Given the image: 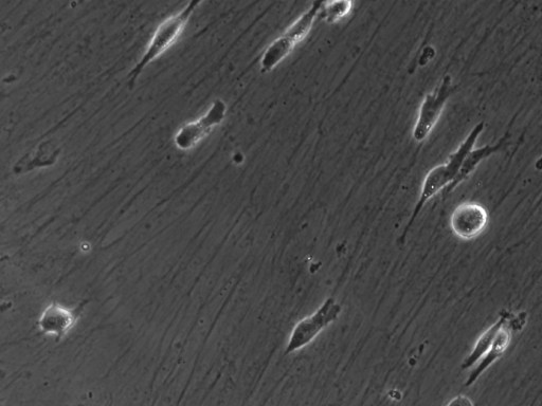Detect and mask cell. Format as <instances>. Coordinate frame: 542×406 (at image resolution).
Segmentation results:
<instances>
[{
	"instance_id": "cell-1",
	"label": "cell",
	"mask_w": 542,
	"mask_h": 406,
	"mask_svg": "<svg viewBox=\"0 0 542 406\" xmlns=\"http://www.w3.org/2000/svg\"><path fill=\"white\" fill-rule=\"evenodd\" d=\"M484 126V122L478 123L463 140L458 149L449 156L446 163L436 166V168L430 170L426 175L422 184L420 197L417 203H415L408 223L401 234V245L405 244L409 231L423 211L426 203L441 191H444V194L447 195L450 188L454 186L462 165L468 154L475 149L476 143L484 131Z\"/></svg>"
},
{
	"instance_id": "cell-2",
	"label": "cell",
	"mask_w": 542,
	"mask_h": 406,
	"mask_svg": "<svg viewBox=\"0 0 542 406\" xmlns=\"http://www.w3.org/2000/svg\"><path fill=\"white\" fill-rule=\"evenodd\" d=\"M201 2H191L182 11L170 16L162 22L154 32L151 41L143 53L139 63L130 73V85L134 86L140 73L160 55L170 49L185 30L191 15Z\"/></svg>"
},
{
	"instance_id": "cell-3",
	"label": "cell",
	"mask_w": 542,
	"mask_h": 406,
	"mask_svg": "<svg viewBox=\"0 0 542 406\" xmlns=\"http://www.w3.org/2000/svg\"><path fill=\"white\" fill-rule=\"evenodd\" d=\"M342 312V306L334 299L328 298L312 315L298 321L289 335L285 355H293L307 345L313 343L324 331L335 323Z\"/></svg>"
},
{
	"instance_id": "cell-4",
	"label": "cell",
	"mask_w": 542,
	"mask_h": 406,
	"mask_svg": "<svg viewBox=\"0 0 542 406\" xmlns=\"http://www.w3.org/2000/svg\"><path fill=\"white\" fill-rule=\"evenodd\" d=\"M321 8L322 3H314L286 29L280 38L269 45L261 59L262 72L266 73L276 68L309 35Z\"/></svg>"
},
{
	"instance_id": "cell-5",
	"label": "cell",
	"mask_w": 542,
	"mask_h": 406,
	"mask_svg": "<svg viewBox=\"0 0 542 406\" xmlns=\"http://www.w3.org/2000/svg\"><path fill=\"white\" fill-rule=\"evenodd\" d=\"M456 87L450 76H445L441 83L428 94L419 109L417 122L414 124L412 137L415 142H424L439 122L447 101L454 95Z\"/></svg>"
},
{
	"instance_id": "cell-6",
	"label": "cell",
	"mask_w": 542,
	"mask_h": 406,
	"mask_svg": "<svg viewBox=\"0 0 542 406\" xmlns=\"http://www.w3.org/2000/svg\"><path fill=\"white\" fill-rule=\"evenodd\" d=\"M227 113V105L222 100H215L208 112L200 119L180 127L175 136L178 149L188 151L204 140L215 126L221 124Z\"/></svg>"
},
{
	"instance_id": "cell-7",
	"label": "cell",
	"mask_w": 542,
	"mask_h": 406,
	"mask_svg": "<svg viewBox=\"0 0 542 406\" xmlns=\"http://www.w3.org/2000/svg\"><path fill=\"white\" fill-rule=\"evenodd\" d=\"M489 224V212L477 202H464L450 217V228L464 241L481 235Z\"/></svg>"
},
{
	"instance_id": "cell-8",
	"label": "cell",
	"mask_w": 542,
	"mask_h": 406,
	"mask_svg": "<svg viewBox=\"0 0 542 406\" xmlns=\"http://www.w3.org/2000/svg\"><path fill=\"white\" fill-rule=\"evenodd\" d=\"M78 322L76 313L62 304L52 303L45 307L39 319V328L45 336L65 338Z\"/></svg>"
},
{
	"instance_id": "cell-9",
	"label": "cell",
	"mask_w": 542,
	"mask_h": 406,
	"mask_svg": "<svg viewBox=\"0 0 542 406\" xmlns=\"http://www.w3.org/2000/svg\"><path fill=\"white\" fill-rule=\"evenodd\" d=\"M513 313L510 317V320L505 326L500 330L499 335L497 336L493 346L480 361L474 371L469 375L465 382V386H472L481 375L487 371L498 359H500L507 349L510 346L512 340V331L515 330L512 325Z\"/></svg>"
},
{
	"instance_id": "cell-10",
	"label": "cell",
	"mask_w": 542,
	"mask_h": 406,
	"mask_svg": "<svg viewBox=\"0 0 542 406\" xmlns=\"http://www.w3.org/2000/svg\"><path fill=\"white\" fill-rule=\"evenodd\" d=\"M509 136V134L504 135L496 144H486L479 147V149H474L471 153H469L462 165L461 171L456 182L454 183V186L450 188L447 195L457 189V187L460 186L463 181L469 178V176H471L477 170L478 166L485 159L490 158L492 155L500 152L503 149V146L507 144Z\"/></svg>"
},
{
	"instance_id": "cell-11",
	"label": "cell",
	"mask_w": 542,
	"mask_h": 406,
	"mask_svg": "<svg viewBox=\"0 0 542 406\" xmlns=\"http://www.w3.org/2000/svg\"><path fill=\"white\" fill-rule=\"evenodd\" d=\"M511 315L512 312L510 311H502L498 321L484 332L477 341L472 353L463 361L462 369H464V371L465 369L473 367L489 353L500 330L509 322Z\"/></svg>"
},
{
	"instance_id": "cell-12",
	"label": "cell",
	"mask_w": 542,
	"mask_h": 406,
	"mask_svg": "<svg viewBox=\"0 0 542 406\" xmlns=\"http://www.w3.org/2000/svg\"><path fill=\"white\" fill-rule=\"evenodd\" d=\"M353 8V3L351 2H331V3H322L321 8V17L327 23H336L341 20V18L346 17Z\"/></svg>"
},
{
	"instance_id": "cell-13",
	"label": "cell",
	"mask_w": 542,
	"mask_h": 406,
	"mask_svg": "<svg viewBox=\"0 0 542 406\" xmlns=\"http://www.w3.org/2000/svg\"><path fill=\"white\" fill-rule=\"evenodd\" d=\"M446 406H474V403L468 397L460 395L449 401Z\"/></svg>"
}]
</instances>
